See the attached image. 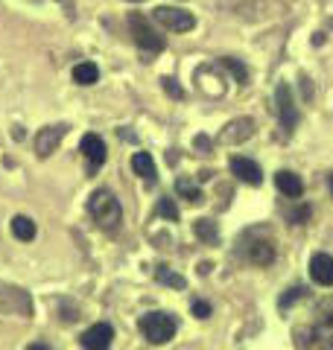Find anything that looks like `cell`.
Masks as SVG:
<instances>
[{
	"label": "cell",
	"instance_id": "obj_1",
	"mask_svg": "<svg viewBox=\"0 0 333 350\" xmlns=\"http://www.w3.org/2000/svg\"><path fill=\"white\" fill-rule=\"evenodd\" d=\"M88 211H91L94 222L108 234H114L120 228V219H123V207H120V202L114 199L111 190H97L91 199H88Z\"/></svg>",
	"mask_w": 333,
	"mask_h": 350
},
{
	"label": "cell",
	"instance_id": "obj_2",
	"mask_svg": "<svg viewBox=\"0 0 333 350\" xmlns=\"http://www.w3.org/2000/svg\"><path fill=\"white\" fill-rule=\"evenodd\" d=\"M138 327L149 345H166L175 336V330H179V321L170 312H147L138 321Z\"/></svg>",
	"mask_w": 333,
	"mask_h": 350
},
{
	"label": "cell",
	"instance_id": "obj_3",
	"mask_svg": "<svg viewBox=\"0 0 333 350\" xmlns=\"http://www.w3.org/2000/svg\"><path fill=\"white\" fill-rule=\"evenodd\" d=\"M275 111H278V120H281V135L290 137L298 126V105H295L293 91L286 82H281L275 88Z\"/></svg>",
	"mask_w": 333,
	"mask_h": 350
},
{
	"label": "cell",
	"instance_id": "obj_4",
	"mask_svg": "<svg viewBox=\"0 0 333 350\" xmlns=\"http://www.w3.org/2000/svg\"><path fill=\"white\" fill-rule=\"evenodd\" d=\"M129 29H132V38H135V44L143 53H161L164 50V38L149 27V21L143 15L132 12L129 15Z\"/></svg>",
	"mask_w": 333,
	"mask_h": 350
},
{
	"label": "cell",
	"instance_id": "obj_5",
	"mask_svg": "<svg viewBox=\"0 0 333 350\" xmlns=\"http://www.w3.org/2000/svg\"><path fill=\"white\" fill-rule=\"evenodd\" d=\"M152 18L170 32H187L196 27V18L187 12V9H175V6H155Z\"/></svg>",
	"mask_w": 333,
	"mask_h": 350
},
{
	"label": "cell",
	"instance_id": "obj_6",
	"mask_svg": "<svg viewBox=\"0 0 333 350\" xmlns=\"http://www.w3.org/2000/svg\"><path fill=\"white\" fill-rule=\"evenodd\" d=\"M310 280L319 286H333V257L325 251H316L310 257Z\"/></svg>",
	"mask_w": 333,
	"mask_h": 350
},
{
	"label": "cell",
	"instance_id": "obj_7",
	"mask_svg": "<svg viewBox=\"0 0 333 350\" xmlns=\"http://www.w3.org/2000/svg\"><path fill=\"white\" fill-rule=\"evenodd\" d=\"M64 131H68V126H44L38 135H36V152H38V158H50L56 146L62 144V137H64Z\"/></svg>",
	"mask_w": 333,
	"mask_h": 350
},
{
	"label": "cell",
	"instance_id": "obj_8",
	"mask_svg": "<svg viewBox=\"0 0 333 350\" xmlns=\"http://www.w3.org/2000/svg\"><path fill=\"white\" fill-rule=\"evenodd\" d=\"M251 135H254V120L251 117H237L219 131V140L222 144H243V140H249Z\"/></svg>",
	"mask_w": 333,
	"mask_h": 350
},
{
	"label": "cell",
	"instance_id": "obj_9",
	"mask_svg": "<svg viewBox=\"0 0 333 350\" xmlns=\"http://www.w3.org/2000/svg\"><path fill=\"white\" fill-rule=\"evenodd\" d=\"M111 338H114V327L106 324V321H99V324L88 327V330L82 333V347H88V350H106L111 345Z\"/></svg>",
	"mask_w": 333,
	"mask_h": 350
},
{
	"label": "cell",
	"instance_id": "obj_10",
	"mask_svg": "<svg viewBox=\"0 0 333 350\" xmlns=\"http://www.w3.org/2000/svg\"><path fill=\"white\" fill-rule=\"evenodd\" d=\"M231 172H234L240 181L251 184V187H260V184H263V170L251 158H240V155L231 158Z\"/></svg>",
	"mask_w": 333,
	"mask_h": 350
},
{
	"label": "cell",
	"instance_id": "obj_11",
	"mask_svg": "<svg viewBox=\"0 0 333 350\" xmlns=\"http://www.w3.org/2000/svg\"><path fill=\"white\" fill-rule=\"evenodd\" d=\"M275 187L281 190L286 199H301V193H304V181L298 178V175L293 170H281V172H275Z\"/></svg>",
	"mask_w": 333,
	"mask_h": 350
},
{
	"label": "cell",
	"instance_id": "obj_12",
	"mask_svg": "<svg viewBox=\"0 0 333 350\" xmlns=\"http://www.w3.org/2000/svg\"><path fill=\"white\" fill-rule=\"evenodd\" d=\"M82 155L88 158V163H91V172L99 167V163H106V144L99 135H85L82 137Z\"/></svg>",
	"mask_w": 333,
	"mask_h": 350
},
{
	"label": "cell",
	"instance_id": "obj_13",
	"mask_svg": "<svg viewBox=\"0 0 333 350\" xmlns=\"http://www.w3.org/2000/svg\"><path fill=\"white\" fill-rule=\"evenodd\" d=\"M275 257H278L275 243H269V239H251V245H249V260L254 262V266H272Z\"/></svg>",
	"mask_w": 333,
	"mask_h": 350
},
{
	"label": "cell",
	"instance_id": "obj_14",
	"mask_svg": "<svg viewBox=\"0 0 333 350\" xmlns=\"http://www.w3.org/2000/svg\"><path fill=\"white\" fill-rule=\"evenodd\" d=\"M307 336H313V342H307V345H313V347H333V315H328L321 324H313L310 330H301Z\"/></svg>",
	"mask_w": 333,
	"mask_h": 350
},
{
	"label": "cell",
	"instance_id": "obj_15",
	"mask_svg": "<svg viewBox=\"0 0 333 350\" xmlns=\"http://www.w3.org/2000/svg\"><path fill=\"white\" fill-rule=\"evenodd\" d=\"M132 170H135V175H140V178L149 181V184L158 178V170H155V161H152L149 152H135V155H132Z\"/></svg>",
	"mask_w": 333,
	"mask_h": 350
},
{
	"label": "cell",
	"instance_id": "obj_16",
	"mask_svg": "<svg viewBox=\"0 0 333 350\" xmlns=\"http://www.w3.org/2000/svg\"><path fill=\"white\" fill-rule=\"evenodd\" d=\"M193 231L199 239H205L208 245H217L219 243V231H217V222L214 219H196L193 222Z\"/></svg>",
	"mask_w": 333,
	"mask_h": 350
},
{
	"label": "cell",
	"instance_id": "obj_17",
	"mask_svg": "<svg viewBox=\"0 0 333 350\" xmlns=\"http://www.w3.org/2000/svg\"><path fill=\"white\" fill-rule=\"evenodd\" d=\"M12 234L21 239V243H29V239H36V222H32L29 216H15L12 219Z\"/></svg>",
	"mask_w": 333,
	"mask_h": 350
},
{
	"label": "cell",
	"instance_id": "obj_18",
	"mask_svg": "<svg viewBox=\"0 0 333 350\" xmlns=\"http://www.w3.org/2000/svg\"><path fill=\"white\" fill-rule=\"evenodd\" d=\"M73 79L79 82V85H94L99 79V68H97L94 62H79L73 68Z\"/></svg>",
	"mask_w": 333,
	"mask_h": 350
},
{
	"label": "cell",
	"instance_id": "obj_19",
	"mask_svg": "<svg viewBox=\"0 0 333 350\" xmlns=\"http://www.w3.org/2000/svg\"><path fill=\"white\" fill-rule=\"evenodd\" d=\"M175 190H179L182 199L193 202V204H196V202H202V190H199L190 178H179V181H175Z\"/></svg>",
	"mask_w": 333,
	"mask_h": 350
},
{
	"label": "cell",
	"instance_id": "obj_20",
	"mask_svg": "<svg viewBox=\"0 0 333 350\" xmlns=\"http://www.w3.org/2000/svg\"><path fill=\"white\" fill-rule=\"evenodd\" d=\"M155 278H158L161 283H166V286H175V289H184V286H187V280H184L182 275H175V271H170L166 266L155 269Z\"/></svg>",
	"mask_w": 333,
	"mask_h": 350
},
{
	"label": "cell",
	"instance_id": "obj_21",
	"mask_svg": "<svg viewBox=\"0 0 333 350\" xmlns=\"http://www.w3.org/2000/svg\"><path fill=\"white\" fill-rule=\"evenodd\" d=\"M222 64H225V68H228L231 73L237 76V82H240V85H246V79H249V70H246V64H240L237 59H222Z\"/></svg>",
	"mask_w": 333,
	"mask_h": 350
},
{
	"label": "cell",
	"instance_id": "obj_22",
	"mask_svg": "<svg viewBox=\"0 0 333 350\" xmlns=\"http://www.w3.org/2000/svg\"><path fill=\"white\" fill-rule=\"evenodd\" d=\"M307 295V289L304 286H293V289H286V295L281 298V310H290V306L295 304V301H301Z\"/></svg>",
	"mask_w": 333,
	"mask_h": 350
},
{
	"label": "cell",
	"instance_id": "obj_23",
	"mask_svg": "<svg viewBox=\"0 0 333 350\" xmlns=\"http://www.w3.org/2000/svg\"><path fill=\"white\" fill-rule=\"evenodd\" d=\"M158 216L170 219V222H175V219H179V211H175L173 199H161V202H158Z\"/></svg>",
	"mask_w": 333,
	"mask_h": 350
},
{
	"label": "cell",
	"instance_id": "obj_24",
	"mask_svg": "<svg viewBox=\"0 0 333 350\" xmlns=\"http://www.w3.org/2000/svg\"><path fill=\"white\" fill-rule=\"evenodd\" d=\"M307 216H310V207H307V204L301 207V211H290V213H286V219H290V222H293V225H301V222H304V219H307Z\"/></svg>",
	"mask_w": 333,
	"mask_h": 350
},
{
	"label": "cell",
	"instance_id": "obj_25",
	"mask_svg": "<svg viewBox=\"0 0 333 350\" xmlns=\"http://www.w3.org/2000/svg\"><path fill=\"white\" fill-rule=\"evenodd\" d=\"M193 315H196V319H208V315H210V304L193 301Z\"/></svg>",
	"mask_w": 333,
	"mask_h": 350
},
{
	"label": "cell",
	"instance_id": "obj_26",
	"mask_svg": "<svg viewBox=\"0 0 333 350\" xmlns=\"http://www.w3.org/2000/svg\"><path fill=\"white\" fill-rule=\"evenodd\" d=\"M164 88H166V94H173V96H175V100H182V96H184V91H182L179 85H175V79H170V76L164 79Z\"/></svg>",
	"mask_w": 333,
	"mask_h": 350
},
{
	"label": "cell",
	"instance_id": "obj_27",
	"mask_svg": "<svg viewBox=\"0 0 333 350\" xmlns=\"http://www.w3.org/2000/svg\"><path fill=\"white\" fill-rule=\"evenodd\" d=\"M196 146L208 152V149H210V140H208V137H196Z\"/></svg>",
	"mask_w": 333,
	"mask_h": 350
},
{
	"label": "cell",
	"instance_id": "obj_28",
	"mask_svg": "<svg viewBox=\"0 0 333 350\" xmlns=\"http://www.w3.org/2000/svg\"><path fill=\"white\" fill-rule=\"evenodd\" d=\"M330 193H333V175H330Z\"/></svg>",
	"mask_w": 333,
	"mask_h": 350
},
{
	"label": "cell",
	"instance_id": "obj_29",
	"mask_svg": "<svg viewBox=\"0 0 333 350\" xmlns=\"http://www.w3.org/2000/svg\"><path fill=\"white\" fill-rule=\"evenodd\" d=\"M135 3H140V0H135Z\"/></svg>",
	"mask_w": 333,
	"mask_h": 350
}]
</instances>
